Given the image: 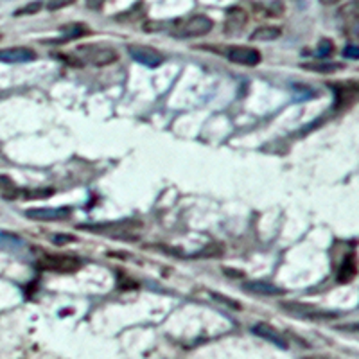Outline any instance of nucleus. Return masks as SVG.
<instances>
[{"label":"nucleus","instance_id":"nucleus-1","mask_svg":"<svg viewBox=\"0 0 359 359\" xmlns=\"http://www.w3.org/2000/svg\"><path fill=\"white\" fill-rule=\"evenodd\" d=\"M212 29V18L207 17V15H192L189 18L176 20L171 27V34L180 40H191V38L207 36Z\"/></svg>","mask_w":359,"mask_h":359},{"label":"nucleus","instance_id":"nucleus-2","mask_svg":"<svg viewBox=\"0 0 359 359\" xmlns=\"http://www.w3.org/2000/svg\"><path fill=\"white\" fill-rule=\"evenodd\" d=\"M81 229L90 230L94 233H104V236L117 237V239H137L142 224L137 221H118V223H102V224H85Z\"/></svg>","mask_w":359,"mask_h":359},{"label":"nucleus","instance_id":"nucleus-3","mask_svg":"<svg viewBox=\"0 0 359 359\" xmlns=\"http://www.w3.org/2000/svg\"><path fill=\"white\" fill-rule=\"evenodd\" d=\"M76 57H79L83 63L94 67H108L118 60L117 50L111 47H102V45H79L76 49Z\"/></svg>","mask_w":359,"mask_h":359},{"label":"nucleus","instance_id":"nucleus-4","mask_svg":"<svg viewBox=\"0 0 359 359\" xmlns=\"http://www.w3.org/2000/svg\"><path fill=\"white\" fill-rule=\"evenodd\" d=\"M81 266L83 262L72 255H43L38 261V268L43 271H53V273H74Z\"/></svg>","mask_w":359,"mask_h":359},{"label":"nucleus","instance_id":"nucleus-5","mask_svg":"<svg viewBox=\"0 0 359 359\" xmlns=\"http://www.w3.org/2000/svg\"><path fill=\"white\" fill-rule=\"evenodd\" d=\"M282 309L291 313L297 318H306V320H329V318H336L338 313H331V311L320 309V307L309 306V304H302V302H287L282 304Z\"/></svg>","mask_w":359,"mask_h":359},{"label":"nucleus","instance_id":"nucleus-6","mask_svg":"<svg viewBox=\"0 0 359 359\" xmlns=\"http://www.w3.org/2000/svg\"><path fill=\"white\" fill-rule=\"evenodd\" d=\"M128 54L133 57V62L140 63L144 67H149V69H156V67L163 63L162 54L153 49V47H147V45H128Z\"/></svg>","mask_w":359,"mask_h":359},{"label":"nucleus","instance_id":"nucleus-7","mask_svg":"<svg viewBox=\"0 0 359 359\" xmlns=\"http://www.w3.org/2000/svg\"><path fill=\"white\" fill-rule=\"evenodd\" d=\"M70 216H72L70 207H38L25 210V217L33 221H65Z\"/></svg>","mask_w":359,"mask_h":359},{"label":"nucleus","instance_id":"nucleus-8","mask_svg":"<svg viewBox=\"0 0 359 359\" xmlns=\"http://www.w3.org/2000/svg\"><path fill=\"white\" fill-rule=\"evenodd\" d=\"M226 57L232 63L245 67H255L262 60L261 53L257 49H253V47H230L229 53H226Z\"/></svg>","mask_w":359,"mask_h":359},{"label":"nucleus","instance_id":"nucleus-9","mask_svg":"<svg viewBox=\"0 0 359 359\" xmlns=\"http://www.w3.org/2000/svg\"><path fill=\"white\" fill-rule=\"evenodd\" d=\"M252 331L255 336H259V338L266 339V341L269 343H273V345H277L282 351H287V348H290V341L286 339V336L280 334L275 327L268 325V323H257V325L252 327Z\"/></svg>","mask_w":359,"mask_h":359},{"label":"nucleus","instance_id":"nucleus-10","mask_svg":"<svg viewBox=\"0 0 359 359\" xmlns=\"http://www.w3.org/2000/svg\"><path fill=\"white\" fill-rule=\"evenodd\" d=\"M36 53L29 47H9L0 49V62L2 63H29L36 60Z\"/></svg>","mask_w":359,"mask_h":359},{"label":"nucleus","instance_id":"nucleus-11","mask_svg":"<svg viewBox=\"0 0 359 359\" xmlns=\"http://www.w3.org/2000/svg\"><path fill=\"white\" fill-rule=\"evenodd\" d=\"M246 20L248 18H246L245 9H241L239 6L230 8L229 13H226V20H224V34H229V36L241 34V29H245Z\"/></svg>","mask_w":359,"mask_h":359},{"label":"nucleus","instance_id":"nucleus-12","mask_svg":"<svg viewBox=\"0 0 359 359\" xmlns=\"http://www.w3.org/2000/svg\"><path fill=\"white\" fill-rule=\"evenodd\" d=\"M246 291H252V293H257V294H266V297H280L284 294L286 291L280 290V287L273 286V284H268V282H262V280H250L243 284Z\"/></svg>","mask_w":359,"mask_h":359},{"label":"nucleus","instance_id":"nucleus-13","mask_svg":"<svg viewBox=\"0 0 359 359\" xmlns=\"http://www.w3.org/2000/svg\"><path fill=\"white\" fill-rule=\"evenodd\" d=\"M304 70H309V72H316V74H332L341 70L343 63L339 62H325V60H316V62H309V63H302Z\"/></svg>","mask_w":359,"mask_h":359},{"label":"nucleus","instance_id":"nucleus-14","mask_svg":"<svg viewBox=\"0 0 359 359\" xmlns=\"http://www.w3.org/2000/svg\"><path fill=\"white\" fill-rule=\"evenodd\" d=\"M22 196V191L9 176L0 175V198L6 201H13Z\"/></svg>","mask_w":359,"mask_h":359},{"label":"nucleus","instance_id":"nucleus-15","mask_svg":"<svg viewBox=\"0 0 359 359\" xmlns=\"http://www.w3.org/2000/svg\"><path fill=\"white\" fill-rule=\"evenodd\" d=\"M355 273H358V266H355V255H354V253H351V255H347V257H345L341 268H339L338 282H341V284H347V282H351L352 278L355 277Z\"/></svg>","mask_w":359,"mask_h":359},{"label":"nucleus","instance_id":"nucleus-16","mask_svg":"<svg viewBox=\"0 0 359 359\" xmlns=\"http://www.w3.org/2000/svg\"><path fill=\"white\" fill-rule=\"evenodd\" d=\"M282 34L280 27H273V25H264V27H257L252 33L250 40L252 41H271L277 40L278 36Z\"/></svg>","mask_w":359,"mask_h":359},{"label":"nucleus","instance_id":"nucleus-17","mask_svg":"<svg viewBox=\"0 0 359 359\" xmlns=\"http://www.w3.org/2000/svg\"><path fill=\"white\" fill-rule=\"evenodd\" d=\"M62 34H63V40L62 41H69V40H78V38L85 36L88 34V27L83 24H69V25H63L62 29Z\"/></svg>","mask_w":359,"mask_h":359},{"label":"nucleus","instance_id":"nucleus-18","mask_svg":"<svg viewBox=\"0 0 359 359\" xmlns=\"http://www.w3.org/2000/svg\"><path fill=\"white\" fill-rule=\"evenodd\" d=\"M40 9H43V4H41V2H31V4H25L22 6V8H18L13 15H15V17H27V15H36Z\"/></svg>","mask_w":359,"mask_h":359},{"label":"nucleus","instance_id":"nucleus-19","mask_svg":"<svg viewBox=\"0 0 359 359\" xmlns=\"http://www.w3.org/2000/svg\"><path fill=\"white\" fill-rule=\"evenodd\" d=\"M332 53H334V45L329 40H322V43H320L318 49H316V56H318L320 60H325V57L331 56Z\"/></svg>","mask_w":359,"mask_h":359},{"label":"nucleus","instance_id":"nucleus-20","mask_svg":"<svg viewBox=\"0 0 359 359\" xmlns=\"http://www.w3.org/2000/svg\"><path fill=\"white\" fill-rule=\"evenodd\" d=\"M343 56L351 57V60H358L359 57V50L354 43H348L345 49H343Z\"/></svg>","mask_w":359,"mask_h":359},{"label":"nucleus","instance_id":"nucleus-21","mask_svg":"<svg viewBox=\"0 0 359 359\" xmlns=\"http://www.w3.org/2000/svg\"><path fill=\"white\" fill-rule=\"evenodd\" d=\"M72 241H76V237L74 236H63V233H60V236H54L53 237V243L54 245H67V243H72Z\"/></svg>","mask_w":359,"mask_h":359},{"label":"nucleus","instance_id":"nucleus-22","mask_svg":"<svg viewBox=\"0 0 359 359\" xmlns=\"http://www.w3.org/2000/svg\"><path fill=\"white\" fill-rule=\"evenodd\" d=\"M53 189H49V191H25L24 194L25 196H29V198H34V196H50V194H53Z\"/></svg>","mask_w":359,"mask_h":359},{"label":"nucleus","instance_id":"nucleus-23","mask_svg":"<svg viewBox=\"0 0 359 359\" xmlns=\"http://www.w3.org/2000/svg\"><path fill=\"white\" fill-rule=\"evenodd\" d=\"M214 298H217V300H223V304H226V306H232V307H236V309H239V304H236V300H232V298H226V297H223V294H214Z\"/></svg>","mask_w":359,"mask_h":359},{"label":"nucleus","instance_id":"nucleus-24","mask_svg":"<svg viewBox=\"0 0 359 359\" xmlns=\"http://www.w3.org/2000/svg\"><path fill=\"white\" fill-rule=\"evenodd\" d=\"M306 359H327V358H322V355H314V358H306Z\"/></svg>","mask_w":359,"mask_h":359},{"label":"nucleus","instance_id":"nucleus-25","mask_svg":"<svg viewBox=\"0 0 359 359\" xmlns=\"http://www.w3.org/2000/svg\"><path fill=\"white\" fill-rule=\"evenodd\" d=\"M0 38H2V36H0Z\"/></svg>","mask_w":359,"mask_h":359}]
</instances>
